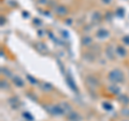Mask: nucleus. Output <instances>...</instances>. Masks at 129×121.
Masks as SVG:
<instances>
[{
	"label": "nucleus",
	"instance_id": "ddd939ff",
	"mask_svg": "<svg viewBox=\"0 0 129 121\" xmlns=\"http://www.w3.org/2000/svg\"><path fill=\"white\" fill-rule=\"evenodd\" d=\"M116 99H117L118 102L120 104H123V105H129V95L128 94L120 93L116 96Z\"/></svg>",
	"mask_w": 129,
	"mask_h": 121
},
{
	"label": "nucleus",
	"instance_id": "a878e982",
	"mask_svg": "<svg viewBox=\"0 0 129 121\" xmlns=\"http://www.w3.org/2000/svg\"><path fill=\"white\" fill-rule=\"evenodd\" d=\"M122 42H123L124 45L129 46V34H127V35H124V37L122 38Z\"/></svg>",
	"mask_w": 129,
	"mask_h": 121
},
{
	"label": "nucleus",
	"instance_id": "72a5a7b5",
	"mask_svg": "<svg viewBox=\"0 0 129 121\" xmlns=\"http://www.w3.org/2000/svg\"><path fill=\"white\" fill-rule=\"evenodd\" d=\"M23 14L25 15V18H28V13L27 12H23Z\"/></svg>",
	"mask_w": 129,
	"mask_h": 121
},
{
	"label": "nucleus",
	"instance_id": "4be33fe9",
	"mask_svg": "<svg viewBox=\"0 0 129 121\" xmlns=\"http://www.w3.org/2000/svg\"><path fill=\"white\" fill-rule=\"evenodd\" d=\"M22 117H23V118L25 119L26 121H35L34 116H32L29 111H23V112H22Z\"/></svg>",
	"mask_w": 129,
	"mask_h": 121
},
{
	"label": "nucleus",
	"instance_id": "a211bd4d",
	"mask_svg": "<svg viewBox=\"0 0 129 121\" xmlns=\"http://www.w3.org/2000/svg\"><path fill=\"white\" fill-rule=\"evenodd\" d=\"M125 13H126V12H125V9L122 7H118L117 9L115 10V16L118 18H123L125 16Z\"/></svg>",
	"mask_w": 129,
	"mask_h": 121
},
{
	"label": "nucleus",
	"instance_id": "412c9836",
	"mask_svg": "<svg viewBox=\"0 0 129 121\" xmlns=\"http://www.w3.org/2000/svg\"><path fill=\"white\" fill-rule=\"evenodd\" d=\"M101 106H102V108L106 111H112L113 110V105L110 103V102H107V101H104V102H102V104H101Z\"/></svg>",
	"mask_w": 129,
	"mask_h": 121
},
{
	"label": "nucleus",
	"instance_id": "f8f14e48",
	"mask_svg": "<svg viewBox=\"0 0 129 121\" xmlns=\"http://www.w3.org/2000/svg\"><path fill=\"white\" fill-rule=\"evenodd\" d=\"M9 105L13 108V109H18L19 106H21V101L17 96H12V98L9 99Z\"/></svg>",
	"mask_w": 129,
	"mask_h": 121
},
{
	"label": "nucleus",
	"instance_id": "bb28decb",
	"mask_svg": "<svg viewBox=\"0 0 129 121\" xmlns=\"http://www.w3.org/2000/svg\"><path fill=\"white\" fill-rule=\"evenodd\" d=\"M61 37L64 39H69V32L67 30H61Z\"/></svg>",
	"mask_w": 129,
	"mask_h": 121
},
{
	"label": "nucleus",
	"instance_id": "f03ea898",
	"mask_svg": "<svg viewBox=\"0 0 129 121\" xmlns=\"http://www.w3.org/2000/svg\"><path fill=\"white\" fill-rule=\"evenodd\" d=\"M108 79H109V82H111L112 84H122L125 82V74L118 68L113 69V70L109 72Z\"/></svg>",
	"mask_w": 129,
	"mask_h": 121
},
{
	"label": "nucleus",
	"instance_id": "4468645a",
	"mask_svg": "<svg viewBox=\"0 0 129 121\" xmlns=\"http://www.w3.org/2000/svg\"><path fill=\"white\" fill-rule=\"evenodd\" d=\"M36 48H37V50L39 51V53H41L43 55H46L48 53V48L46 47V45L42 42H38L37 44H36Z\"/></svg>",
	"mask_w": 129,
	"mask_h": 121
},
{
	"label": "nucleus",
	"instance_id": "473e14b6",
	"mask_svg": "<svg viewBox=\"0 0 129 121\" xmlns=\"http://www.w3.org/2000/svg\"><path fill=\"white\" fill-rule=\"evenodd\" d=\"M43 33H44V32L42 30H38V35H39V37H43V35H44Z\"/></svg>",
	"mask_w": 129,
	"mask_h": 121
},
{
	"label": "nucleus",
	"instance_id": "6e6552de",
	"mask_svg": "<svg viewBox=\"0 0 129 121\" xmlns=\"http://www.w3.org/2000/svg\"><path fill=\"white\" fill-rule=\"evenodd\" d=\"M66 83H67V85L69 86V88L72 90V91H74V92H78V87H76V85H75V83H74V80H73V77L71 76V74L68 72V74L66 75Z\"/></svg>",
	"mask_w": 129,
	"mask_h": 121
},
{
	"label": "nucleus",
	"instance_id": "1a4fd4ad",
	"mask_svg": "<svg viewBox=\"0 0 129 121\" xmlns=\"http://www.w3.org/2000/svg\"><path fill=\"white\" fill-rule=\"evenodd\" d=\"M108 91L110 92L111 94L117 96L118 94H120V88L118 86V84H111L108 86Z\"/></svg>",
	"mask_w": 129,
	"mask_h": 121
},
{
	"label": "nucleus",
	"instance_id": "f257e3e1",
	"mask_svg": "<svg viewBox=\"0 0 129 121\" xmlns=\"http://www.w3.org/2000/svg\"><path fill=\"white\" fill-rule=\"evenodd\" d=\"M45 107L46 111L48 114L53 115V116H62L64 115L66 116L68 112H69L72 107L71 105L68 102H60L58 104H54V105H47V106H44Z\"/></svg>",
	"mask_w": 129,
	"mask_h": 121
},
{
	"label": "nucleus",
	"instance_id": "9b49d317",
	"mask_svg": "<svg viewBox=\"0 0 129 121\" xmlns=\"http://www.w3.org/2000/svg\"><path fill=\"white\" fill-rule=\"evenodd\" d=\"M11 79H12V83H13V85H14L15 87H17V88H23L24 86H25V82L23 80V78L21 77V76L14 75Z\"/></svg>",
	"mask_w": 129,
	"mask_h": 121
},
{
	"label": "nucleus",
	"instance_id": "9d476101",
	"mask_svg": "<svg viewBox=\"0 0 129 121\" xmlns=\"http://www.w3.org/2000/svg\"><path fill=\"white\" fill-rule=\"evenodd\" d=\"M106 56H107L108 59L112 60V61L115 59L116 51H115V48L113 47V45H109V46L106 48Z\"/></svg>",
	"mask_w": 129,
	"mask_h": 121
},
{
	"label": "nucleus",
	"instance_id": "6ab92c4d",
	"mask_svg": "<svg viewBox=\"0 0 129 121\" xmlns=\"http://www.w3.org/2000/svg\"><path fill=\"white\" fill-rule=\"evenodd\" d=\"M83 58L85 59L86 61H94L95 58H96V56L94 55V53H92V51H87L86 54L83 55Z\"/></svg>",
	"mask_w": 129,
	"mask_h": 121
},
{
	"label": "nucleus",
	"instance_id": "f3484780",
	"mask_svg": "<svg viewBox=\"0 0 129 121\" xmlns=\"http://www.w3.org/2000/svg\"><path fill=\"white\" fill-rule=\"evenodd\" d=\"M1 74L2 75H5V77H9V78H12L13 77V73H12V72L9 70V69L8 68H5V67H2L1 68Z\"/></svg>",
	"mask_w": 129,
	"mask_h": 121
},
{
	"label": "nucleus",
	"instance_id": "0eeeda50",
	"mask_svg": "<svg viewBox=\"0 0 129 121\" xmlns=\"http://www.w3.org/2000/svg\"><path fill=\"white\" fill-rule=\"evenodd\" d=\"M90 21H91V23L94 24V25H99V24L103 21V16H102V14L100 13V12L95 11V12H92V14H91Z\"/></svg>",
	"mask_w": 129,
	"mask_h": 121
},
{
	"label": "nucleus",
	"instance_id": "cd10ccee",
	"mask_svg": "<svg viewBox=\"0 0 129 121\" xmlns=\"http://www.w3.org/2000/svg\"><path fill=\"white\" fill-rule=\"evenodd\" d=\"M34 24H36L37 26H40L42 24V22H41V19H39V18H35L34 19Z\"/></svg>",
	"mask_w": 129,
	"mask_h": 121
},
{
	"label": "nucleus",
	"instance_id": "7c9ffc66",
	"mask_svg": "<svg viewBox=\"0 0 129 121\" xmlns=\"http://www.w3.org/2000/svg\"><path fill=\"white\" fill-rule=\"evenodd\" d=\"M5 24H6V18H5V16H1V23H0V25L5 26Z\"/></svg>",
	"mask_w": 129,
	"mask_h": 121
},
{
	"label": "nucleus",
	"instance_id": "2f4dec72",
	"mask_svg": "<svg viewBox=\"0 0 129 121\" xmlns=\"http://www.w3.org/2000/svg\"><path fill=\"white\" fill-rule=\"evenodd\" d=\"M123 115L129 116V109H123Z\"/></svg>",
	"mask_w": 129,
	"mask_h": 121
},
{
	"label": "nucleus",
	"instance_id": "c85d7f7f",
	"mask_svg": "<svg viewBox=\"0 0 129 121\" xmlns=\"http://www.w3.org/2000/svg\"><path fill=\"white\" fill-rule=\"evenodd\" d=\"M100 1H101L103 5H107V6H108V5H111L113 0H100Z\"/></svg>",
	"mask_w": 129,
	"mask_h": 121
},
{
	"label": "nucleus",
	"instance_id": "f704fd0d",
	"mask_svg": "<svg viewBox=\"0 0 129 121\" xmlns=\"http://www.w3.org/2000/svg\"><path fill=\"white\" fill-rule=\"evenodd\" d=\"M123 121H129V120H127V119H125V120H123Z\"/></svg>",
	"mask_w": 129,
	"mask_h": 121
},
{
	"label": "nucleus",
	"instance_id": "7ed1b4c3",
	"mask_svg": "<svg viewBox=\"0 0 129 121\" xmlns=\"http://www.w3.org/2000/svg\"><path fill=\"white\" fill-rule=\"evenodd\" d=\"M85 84H86V86L88 88H90V89H96V88L99 87V80L94 75H88V76H86Z\"/></svg>",
	"mask_w": 129,
	"mask_h": 121
},
{
	"label": "nucleus",
	"instance_id": "dca6fc26",
	"mask_svg": "<svg viewBox=\"0 0 129 121\" xmlns=\"http://www.w3.org/2000/svg\"><path fill=\"white\" fill-rule=\"evenodd\" d=\"M92 43V38L90 35H84V37L81 39V44H82V46H89L91 45Z\"/></svg>",
	"mask_w": 129,
	"mask_h": 121
},
{
	"label": "nucleus",
	"instance_id": "393cba45",
	"mask_svg": "<svg viewBox=\"0 0 129 121\" xmlns=\"http://www.w3.org/2000/svg\"><path fill=\"white\" fill-rule=\"evenodd\" d=\"M104 17H106V19H107V21L111 22L112 19H113V17H114V16H113V13H112L111 11H108L107 13H106V15H104Z\"/></svg>",
	"mask_w": 129,
	"mask_h": 121
},
{
	"label": "nucleus",
	"instance_id": "5701e85b",
	"mask_svg": "<svg viewBox=\"0 0 129 121\" xmlns=\"http://www.w3.org/2000/svg\"><path fill=\"white\" fill-rule=\"evenodd\" d=\"M26 77H27V80H28V82H29L31 85H39V80H38V79H36L32 75H29V74H28Z\"/></svg>",
	"mask_w": 129,
	"mask_h": 121
},
{
	"label": "nucleus",
	"instance_id": "20e7f679",
	"mask_svg": "<svg viewBox=\"0 0 129 121\" xmlns=\"http://www.w3.org/2000/svg\"><path fill=\"white\" fill-rule=\"evenodd\" d=\"M54 11H55V13L59 16H67L68 13H69L68 8L63 5H56L54 7Z\"/></svg>",
	"mask_w": 129,
	"mask_h": 121
},
{
	"label": "nucleus",
	"instance_id": "b1692460",
	"mask_svg": "<svg viewBox=\"0 0 129 121\" xmlns=\"http://www.w3.org/2000/svg\"><path fill=\"white\" fill-rule=\"evenodd\" d=\"M0 85H1V89H8L9 88V84H8V82L6 79H1L0 80Z\"/></svg>",
	"mask_w": 129,
	"mask_h": 121
},
{
	"label": "nucleus",
	"instance_id": "aec40b11",
	"mask_svg": "<svg viewBox=\"0 0 129 121\" xmlns=\"http://www.w3.org/2000/svg\"><path fill=\"white\" fill-rule=\"evenodd\" d=\"M41 89H43L44 91H52L54 89V87H53V85L50 84V83H46V82H44L41 84Z\"/></svg>",
	"mask_w": 129,
	"mask_h": 121
},
{
	"label": "nucleus",
	"instance_id": "c756f323",
	"mask_svg": "<svg viewBox=\"0 0 129 121\" xmlns=\"http://www.w3.org/2000/svg\"><path fill=\"white\" fill-rule=\"evenodd\" d=\"M39 3H41V5H47L48 3V0H38Z\"/></svg>",
	"mask_w": 129,
	"mask_h": 121
},
{
	"label": "nucleus",
	"instance_id": "2eb2a0df",
	"mask_svg": "<svg viewBox=\"0 0 129 121\" xmlns=\"http://www.w3.org/2000/svg\"><path fill=\"white\" fill-rule=\"evenodd\" d=\"M115 51H116V55L118 56V57H126L127 56V50L126 48H125L123 45H117L115 47Z\"/></svg>",
	"mask_w": 129,
	"mask_h": 121
},
{
	"label": "nucleus",
	"instance_id": "423d86ee",
	"mask_svg": "<svg viewBox=\"0 0 129 121\" xmlns=\"http://www.w3.org/2000/svg\"><path fill=\"white\" fill-rule=\"evenodd\" d=\"M110 37V31L107 30L106 28H99L96 32V38L99 40H106Z\"/></svg>",
	"mask_w": 129,
	"mask_h": 121
},
{
	"label": "nucleus",
	"instance_id": "39448f33",
	"mask_svg": "<svg viewBox=\"0 0 129 121\" xmlns=\"http://www.w3.org/2000/svg\"><path fill=\"white\" fill-rule=\"evenodd\" d=\"M66 118H67L68 121H81V120H82V117H81V115L79 114L78 111H75L73 109H71L66 115Z\"/></svg>",
	"mask_w": 129,
	"mask_h": 121
}]
</instances>
